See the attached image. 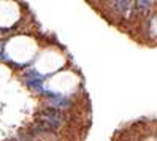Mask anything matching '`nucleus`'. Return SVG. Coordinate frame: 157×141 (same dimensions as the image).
Listing matches in <instances>:
<instances>
[{
  "instance_id": "obj_1",
  "label": "nucleus",
  "mask_w": 157,
  "mask_h": 141,
  "mask_svg": "<svg viewBox=\"0 0 157 141\" xmlns=\"http://www.w3.org/2000/svg\"><path fill=\"white\" fill-rule=\"evenodd\" d=\"M22 78H24V82H25V86L35 90V92H40L43 93L44 89H43V76L33 68H29V70H25L24 74H22Z\"/></svg>"
},
{
  "instance_id": "obj_4",
  "label": "nucleus",
  "mask_w": 157,
  "mask_h": 141,
  "mask_svg": "<svg viewBox=\"0 0 157 141\" xmlns=\"http://www.w3.org/2000/svg\"><path fill=\"white\" fill-rule=\"evenodd\" d=\"M8 141H19V139H17V138L14 136V138H11V139H8Z\"/></svg>"
},
{
  "instance_id": "obj_3",
  "label": "nucleus",
  "mask_w": 157,
  "mask_h": 141,
  "mask_svg": "<svg viewBox=\"0 0 157 141\" xmlns=\"http://www.w3.org/2000/svg\"><path fill=\"white\" fill-rule=\"evenodd\" d=\"M151 6H152V2H136L133 3V8H136L138 11H147V10H151Z\"/></svg>"
},
{
  "instance_id": "obj_2",
  "label": "nucleus",
  "mask_w": 157,
  "mask_h": 141,
  "mask_svg": "<svg viewBox=\"0 0 157 141\" xmlns=\"http://www.w3.org/2000/svg\"><path fill=\"white\" fill-rule=\"evenodd\" d=\"M43 95L49 100V108H54V109H59V111H62V109H68V108H71V105H73V101L68 98V97H65V95H62V93H51V92H43Z\"/></svg>"
}]
</instances>
